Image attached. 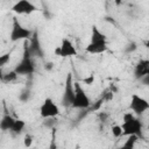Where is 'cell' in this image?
<instances>
[{"label": "cell", "instance_id": "cell-1", "mask_svg": "<svg viewBox=\"0 0 149 149\" xmlns=\"http://www.w3.org/2000/svg\"><path fill=\"white\" fill-rule=\"evenodd\" d=\"M120 126L122 129V136L136 135L140 137L142 135V130H143L142 121L137 118V115L133 114L132 112H127L123 114V120Z\"/></svg>", "mask_w": 149, "mask_h": 149}, {"label": "cell", "instance_id": "cell-2", "mask_svg": "<svg viewBox=\"0 0 149 149\" xmlns=\"http://www.w3.org/2000/svg\"><path fill=\"white\" fill-rule=\"evenodd\" d=\"M33 30L28 29L27 27L22 26L16 17L13 19V24L9 33V40L12 42H19V41H27L33 37Z\"/></svg>", "mask_w": 149, "mask_h": 149}, {"label": "cell", "instance_id": "cell-3", "mask_svg": "<svg viewBox=\"0 0 149 149\" xmlns=\"http://www.w3.org/2000/svg\"><path fill=\"white\" fill-rule=\"evenodd\" d=\"M14 71L17 73V76H28L35 72V65L31 58V51L29 48H26L23 51V56L21 61L15 65Z\"/></svg>", "mask_w": 149, "mask_h": 149}, {"label": "cell", "instance_id": "cell-4", "mask_svg": "<svg viewBox=\"0 0 149 149\" xmlns=\"http://www.w3.org/2000/svg\"><path fill=\"white\" fill-rule=\"evenodd\" d=\"M73 86H74V94H73V99H72L71 106L73 108H78V109H84V108L90 107L91 100H90L86 91L81 87L80 83L74 81Z\"/></svg>", "mask_w": 149, "mask_h": 149}, {"label": "cell", "instance_id": "cell-5", "mask_svg": "<svg viewBox=\"0 0 149 149\" xmlns=\"http://www.w3.org/2000/svg\"><path fill=\"white\" fill-rule=\"evenodd\" d=\"M129 109L132 111L133 114L140 116L149 109V102L146 98L139 95L137 93H133L129 100Z\"/></svg>", "mask_w": 149, "mask_h": 149}, {"label": "cell", "instance_id": "cell-6", "mask_svg": "<svg viewBox=\"0 0 149 149\" xmlns=\"http://www.w3.org/2000/svg\"><path fill=\"white\" fill-rule=\"evenodd\" d=\"M59 106L51 98H45L40 106V115L43 119H54L59 115Z\"/></svg>", "mask_w": 149, "mask_h": 149}, {"label": "cell", "instance_id": "cell-7", "mask_svg": "<svg viewBox=\"0 0 149 149\" xmlns=\"http://www.w3.org/2000/svg\"><path fill=\"white\" fill-rule=\"evenodd\" d=\"M55 54H57V55H58L59 57H62V58H69V57H74V56H77L78 51H77L74 44L71 42V40L64 37V38H62L59 47L55 50Z\"/></svg>", "mask_w": 149, "mask_h": 149}, {"label": "cell", "instance_id": "cell-8", "mask_svg": "<svg viewBox=\"0 0 149 149\" xmlns=\"http://www.w3.org/2000/svg\"><path fill=\"white\" fill-rule=\"evenodd\" d=\"M36 10H37V7L30 0H17L12 6V12L19 15H30Z\"/></svg>", "mask_w": 149, "mask_h": 149}, {"label": "cell", "instance_id": "cell-9", "mask_svg": "<svg viewBox=\"0 0 149 149\" xmlns=\"http://www.w3.org/2000/svg\"><path fill=\"white\" fill-rule=\"evenodd\" d=\"M73 79L72 74L68 73L66 79H65V85H64V91H63V97H62V102L66 106H71L73 94H74V86H73Z\"/></svg>", "mask_w": 149, "mask_h": 149}, {"label": "cell", "instance_id": "cell-10", "mask_svg": "<svg viewBox=\"0 0 149 149\" xmlns=\"http://www.w3.org/2000/svg\"><path fill=\"white\" fill-rule=\"evenodd\" d=\"M134 74H135V78L136 79H142L143 77H147L149 74V62L147 59L140 61L135 65Z\"/></svg>", "mask_w": 149, "mask_h": 149}, {"label": "cell", "instance_id": "cell-11", "mask_svg": "<svg viewBox=\"0 0 149 149\" xmlns=\"http://www.w3.org/2000/svg\"><path fill=\"white\" fill-rule=\"evenodd\" d=\"M90 42H91V43H102V44H107V36H106L97 26H93L92 29H91Z\"/></svg>", "mask_w": 149, "mask_h": 149}, {"label": "cell", "instance_id": "cell-12", "mask_svg": "<svg viewBox=\"0 0 149 149\" xmlns=\"http://www.w3.org/2000/svg\"><path fill=\"white\" fill-rule=\"evenodd\" d=\"M108 49V44H102V43H91L88 42V44L86 45L85 50L86 52L91 54V55H99V54H104L105 51H107Z\"/></svg>", "mask_w": 149, "mask_h": 149}, {"label": "cell", "instance_id": "cell-13", "mask_svg": "<svg viewBox=\"0 0 149 149\" xmlns=\"http://www.w3.org/2000/svg\"><path fill=\"white\" fill-rule=\"evenodd\" d=\"M14 121L15 119L12 116V115H3L2 119L0 120V129L2 132H10L13 125H14Z\"/></svg>", "mask_w": 149, "mask_h": 149}, {"label": "cell", "instance_id": "cell-14", "mask_svg": "<svg viewBox=\"0 0 149 149\" xmlns=\"http://www.w3.org/2000/svg\"><path fill=\"white\" fill-rule=\"evenodd\" d=\"M24 127H26V123H24V121H23V120L15 119L14 125H13V127H12V129H10V132H9V133H12L13 135H20V134L23 132Z\"/></svg>", "mask_w": 149, "mask_h": 149}, {"label": "cell", "instance_id": "cell-15", "mask_svg": "<svg viewBox=\"0 0 149 149\" xmlns=\"http://www.w3.org/2000/svg\"><path fill=\"white\" fill-rule=\"evenodd\" d=\"M127 137H128V139H127L126 142L123 143V148L133 149L134 146H135V143H136V141H137V139H139V136H136V135H128Z\"/></svg>", "mask_w": 149, "mask_h": 149}, {"label": "cell", "instance_id": "cell-16", "mask_svg": "<svg viewBox=\"0 0 149 149\" xmlns=\"http://www.w3.org/2000/svg\"><path fill=\"white\" fill-rule=\"evenodd\" d=\"M16 78H17V73L13 70V71H9L7 73H3L2 81H5V83H12V81H15Z\"/></svg>", "mask_w": 149, "mask_h": 149}, {"label": "cell", "instance_id": "cell-17", "mask_svg": "<svg viewBox=\"0 0 149 149\" xmlns=\"http://www.w3.org/2000/svg\"><path fill=\"white\" fill-rule=\"evenodd\" d=\"M10 61V52H6L0 55V69H2L5 65H7Z\"/></svg>", "mask_w": 149, "mask_h": 149}, {"label": "cell", "instance_id": "cell-18", "mask_svg": "<svg viewBox=\"0 0 149 149\" xmlns=\"http://www.w3.org/2000/svg\"><path fill=\"white\" fill-rule=\"evenodd\" d=\"M112 135L114 137H121L122 136V129L120 125H114L112 127Z\"/></svg>", "mask_w": 149, "mask_h": 149}, {"label": "cell", "instance_id": "cell-19", "mask_svg": "<svg viewBox=\"0 0 149 149\" xmlns=\"http://www.w3.org/2000/svg\"><path fill=\"white\" fill-rule=\"evenodd\" d=\"M23 142H24V146H26V147H30V146H31V143H33V136H31V135H29V134H27V135L24 136Z\"/></svg>", "mask_w": 149, "mask_h": 149}]
</instances>
